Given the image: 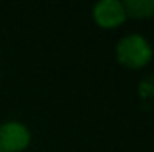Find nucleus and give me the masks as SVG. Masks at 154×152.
<instances>
[{
    "instance_id": "1",
    "label": "nucleus",
    "mask_w": 154,
    "mask_h": 152,
    "mask_svg": "<svg viewBox=\"0 0 154 152\" xmlns=\"http://www.w3.org/2000/svg\"><path fill=\"white\" fill-rule=\"evenodd\" d=\"M116 57H118V61L122 65H125L129 68H142L151 61L152 50H151L149 43L142 36L133 34V36L124 38L118 43Z\"/></svg>"
},
{
    "instance_id": "2",
    "label": "nucleus",
    "mask_w": 154,
    "mask_h": 152,
    "mask_svg": "<svg viewBox=\"0 0 154 152\" xmlns=\"http://www.w3.org/2000/svg\"><path fill=\"white\" fill-rule=\"evenodd\" d=\"M31 141V134L25 125L9 122L0 127V152H20Z\"/></svg>"
},
{
    "instance_id": "3",
    "label": "nucleus",
    "mask_w": 154,
    "mask_h": 152,
    "mask_svg": "<svg viewBox=\"0 0 154 152\" xmlns=\"http://www.w3.org/2000/svg\"><path fill=\"white\" fill-rule=\"evenodd\" d=\"M93 16H95L97 23L100 27L111 29V27L120 25L125 20V11H124L122 2H116V0H102V2H99L95 5Z\"/></svg>"
},
{
    "instance_id": "4",
    "label": "nucleus",
    "mask_w": 154,
    "mask_h": 152,
    "mask_svg": "<svg viewBox=\"0 0 154 152\" xmlns=\"http://www.w3.org/2000/svg\"><path fill=\"white\" fill-rule=\"evenodd\" d=\"M125 16L149 18L154 14V0H125L122 2Z\"/></svg>"
}]
</instances>
